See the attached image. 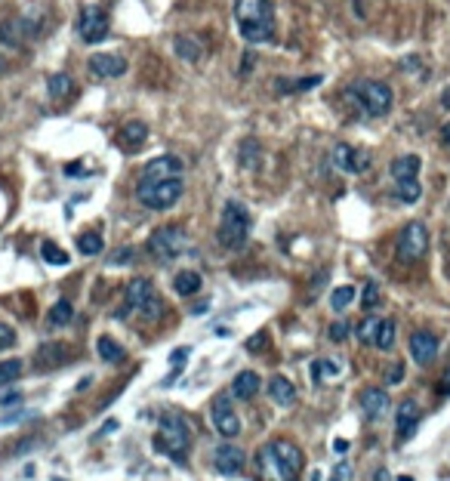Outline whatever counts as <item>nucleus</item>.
<instances>
[{
	"instance_id": "nucleus-4",
	"label": "nucleus",
	"mask_w": 450,
	"mask_h": 481,
	"mask_svg": "<svg viewBox=\"0 0 450 481\" xmlns=\"http://www.w3.org/2000/svg\"><path fill=\"white\" fill-rule=\"evenodd\" d=\"M349 99H352L355 105H358L361 111H367V115H373V117H382V115H389L392 111V90L386 87V84H380V81H361V84H355L352 90H349Z\"/></svg>"
},
{
	"instance_id": "nucleus-47",
	"label": "nucleus",
	"mask_w": 450,
	"mask_h": 481,
	"mask_svg": "<svg viewBox=\"0 0 450 481\" xmlns=\"http://www.w3.org/2000/svg\"><path fill=\"white\" fill-rule=\"evenodd\" d=\"M207 308H210V302H207V300H204V302H197V306H195V308H191V315H204V312H207Z\"/></svg>"
},
{
	"instance_id": "nucleus-11",
	"label": "nucleus",
	"mask_w": 450,
	"mask_h": 481,
	"mask_svg": "<svg viewBox=\"0 0 450 481\" xmlns=\"http://www.w3.org/2000/svg\"><path fill=\"white\" fill-rule=\"evenodd\" d=\"M176 176H182V161L176 155H161L145 164L139 182H161V179H176Z\"/></svg>"
},
{
	"instance_id": "nucleus-26",
	"label": "nucleus",
	"mask_w": 450,
	"mask_h": 481,
	"mask_svg": "<svg viewBox=\"0 0 450 481\" xmlns=\"http://www.w3.org/2000/svg\"><path fill=\"white\" fill-rule=\"evenodd\" d=\"M65 355H68V349L62 342H46V346H41V352H37V364L59 367V364H65Z\"/></svg>"
},
{
	"instance_id": "nucleus-17",
	"label": "nucleus",
	"mask_w": 450,
	"mask_h": 481,
	"mask_svg": "<svg viewBox=\"0 0 450 481\" xmlns=\"http://www.w3.org/2000/svg\"><path fill=\"white\" fill-rule=\"evenodd\" d=\"M333 164L342 170V173H364V170H367V155L355 151L352 145L340 142L333 148Z\"/></svg>"
},
{
	"instance_id": "nucleus-53",
	"label": "nucleus",
	"mask_w": 450,
	"mask_h": 481,
	"mask_svg": "<svg viewBox=\"0 0 450 481\" xmlns=\"http://www.w3.org/2000/svg\"><path fill=\"white\" fill-rule=\"evenodd\" d=\"M398 481H413V478H407V475H401V478H398Z\"/></svg>"
},
{
	"instance_id": "nucleus-48",
	"label": "nucleus",
	"mask_w": 450,
	"mask_h": 481,
	"mask_svg": "<svg viewBox=\"0 0 450 481\" xmlns=\"http://www.w3.org/2000/svg\"><path fill=\"white\" fill-rule=\"evenodd\" d=\"M441 139H444V145L450 148V121L444 124V127H441Z\"/></svg>"
},
{
	"instance_id": "nucleus-19",
	"label": "nucleus",
	"mask_w": 450,
	"mask_h": 481,
	"mask_svg": "<svg viewBox=\"0 0 450 481\" xmlns=\"http://www.w3.org/2000/svg\"><path fill=\"white\" fill-rule=\"evenodd\" d=\"M416 426H420V407H416V401H401V407H398V438L407 441L410 435L416 432Z\"/></svg>"
},
{
	"instance_id": "nucleus-25",
	"label": "nucleus",
	"mask_w": 450,
	"mask_h": 481,
	"mask_svg": "<svg viewBox=\"0 0 450 481\" xmlns=\"http://www.w3.org/2000/svg\"><path fill=\"white\" fill-rule=\"evenodd\" d=\"M416 173H420V157H416V155H404V157H398V161H392L395 182L416 179Z\"/></svg>"
},
{
	"instance_id": "nucleus-32",
	"label": "nucleus",
	"mask_w": 450,
	"mask_h": 481,
	"mask_svg": "<svg viewBox=\"0 0 450 481\" xmlns=\"http://www.w3.org/2000/svg\"><path fill=\"white\" fill-rule=\"evenodd\" d=\"M41 256H43V262H50V266H68V253H65L59 244H52V241L41 244Z\"/></svg>"
},
{
	"instance_id": "nucleus-27",
	"label": "nucleus",
	"mask_w": 450,
	"mask_h": 481,
	"mask_svg": "<svg viewBox=\"0 0 450 481\" xmlns=\"http://www.w3.org/2000/svg\"><path fill=\"white\" fill-rule=\"evenodd\" d=\"M260 157H262V145H260V139H244V145H241V167H247V170H256L260 167Z\"/></svg>"
},
{
	"instance_id": "nucleus-52",
	"label": "nucleus",
	"mask_w": 450,
	"mask_h": 481,
	"mask_svg": "<svg viewBox=\"0 0 450 481\" xmlns=\"http://www.w3.org/2000/svg\"><path fill=\"white\" fill-rule=\"evenodd\" d=\"M444 105H450V93H444Z\"/></svg>"
},
{
	"instance_id": "nucleus-10",
	"label": "nucleus",
	"mask_w": 450,
	"mask_h": 481,
	"mask_svg": "<svg viewBox=\"0 0 450 481\" xmlns=\"http://www.w3.org/2000/svg\"><path fill=\"white\" fill-rule=\"evenodd\" d=\"M77 31H81L84 43L105 41V35H108V16H105L99 6H87V10L81 12V19H77Z\"/></svg>"
},
{
	"instance_id": "nucleus-35",
	"label": "nucleus",
	"mask_w": 450,
	"mask_h": 481,
	"mask_svg": "<svg viewBox=\"0 0 450 481\" xmlns=\"http://www.w3.org/2000/svg\"><path fill=\"white\" fill-rule=\"evenodd\" d=\"M380 327H382V318H367L364 324L358 327V337L361 342H367V346H373L376 337H380Z\"/></svg>"
},
{
	"instance_id": "nucleus-46",
	"label": "nucleus",
	"mask_w": 450,
	"mask_h": 481,
	"mask_svg": "<svg viewBox=\"0 0 450 481\" xmlns=\"http://www.w3.org/2000/svg\"><path fill=\"white\" fill-rule=\"evenodd\" d=\"M401 380H404V364H395L392 371H389V380H386V383L395 386V383H401Z\"/></svg>"
},
{
	"instance_id": "nucleus-5",
	"label": "nucleus",
	"mask_w": 450,
	"mask_h": 481,
	"mask_svg": "<svg viewBox=\"0 0 450 481\" xmlns=\"http://www.w3.org/2000/svg\"><path fill=\"white\" fill-rule=\"evenodd\" d=\"M161 300H157L155 293V284L145 278H136L127 284V306H124V312H117V318H127L130 312H142L148 321L161 318Z\"/></svg>"
},
{
	"instance_id": "nucleus-29",
	"label": "nucleus",
	"mask_w": 450,
	"mask_h": 481,
	"mask_svg": "<svg viewBox=\"0 0 450 481\" xmlns=\"http://www.w3.org/2000/svg\"><path fill=\"white\" fill-rule=\"evenodd\" d=\"M77 250H81L84 256H99V253L105 250L102 235H99V232H84V235H77Z\"/></svg>"
},
{
	"instance_id": "nucleus-18",
	"label": "nucleus",
	"mask_w": 450,
	"mask_h": 481,
	"mask_svg": "<svg viewBox=\"0 0 450 481\" xmlns=\"http://www.w3.org/2000/svg\"><path fill=\"white\" fill-rule=\"evenodd\" d=\"M389 404H392V401H389L386 389H367V392L361 395V411H364V417H367V420L386 417Z\"/></svg>"
},
{
	"instance_id": "nucleus-39",
	"label": "nucleus",
	"mask_w": 450,
	"mask_h": 481,
	"mask_svg": "<svg viewBox=\"0 0 450 481\" xmlns=\"http://www.w3.org/2000/svg\"><path fill=\"white\" fill-rule=\"evenodd\" d=\"M185 358H188V349H185V346H182V349H176V352H173V373H170V377L164 380V386H170L176 377H179V371L185 367Z\"/></svg>"
},
{
	"instance_id": "nucleus-50",
	"label": "nucleus",
	"mask_w": 450,
	"mask_h": 481,
	"mask_svg": "<svg viewBox=\"0 0 450 481\" xmlns=\"http://www.w3.org/2000/svg\"><path fill=\"white\" fill-rule=\"evenodd\" d=\"M373 481H392V478H389V472H386V469H380V472L373 475Z\"/></svg>"
},
{
	"instance_id": "nucleus-8",
	"label": "nucleus",
	"mask_w": 450,
	"mask_h": 481,
	"mask_svg": "<svg viewBox=\"0 0 450 481\" xmlns=\"http://www.w3.org/2000/svg\"><path fill=\"white\" fill-rule=\"evenodd\" d=\"M262 453L271 457V463L277 466V475H281V481H293L302 472V453H300V447L290 444V441H284V438L271 441Z\"/></svg>"
},
{
	"instance_id": "nucleus-6",
	"label": "nucleus",
	"mask_w": 450,
	"mask_h": 481,
	"mask_svg": "<svg viewBox=\"0 0 450 481\" xmlns=\"http://www.w3.org/2000/svg\"><path fill=\"white\" fill-rule=\"evenodd\" d=\"M182 192H185L182 176H176V179H161V182H139L136 197L151 210H170L182 197Z\"/></svg>"
},
{
	"instance_id": "nucleus-49",
	"label": "nucleus",
	"mask_w": 450,
	"mask_h": 481,
	"mask_svg": "<svg viewBox=\"0 0 450 481\" xmlns=\"http://www.w3.org/2000/svg\"><path fill=\"white\" fill-rule=\"evenodd\" d=\"M441 392H444V395H450V371L444 373V383H441Z\"/></svg>"
},
{
	"instance_id": "nucleus-22",
	"label": "nucleus",
	"mask_w": 450,
	"mask_h": 481,
	"mask_svg": "<svg viewBox=\"0 0 450 481\" xmlns=\"http://www.w3.org/2000/svg\"><path fill=\"white\" fill-rule=\"evenodd\" d=\"M173 50H176V56L185 59V62H191V65L204 59V47L195 41V37H188V35H179V37H176V41H173Z\"/></svg>"
},
{
	"instance_id": "nucleus-9",
	"label": "nucleus",
	"mask_w": 450,
	"mask_h": 481,
	"mask_svg": "<svg viewBox=\"0 0 450 481\" xmlns=\"http://www.w3.org/2000/svg\"><path fill=\"white\" fill-rule=\"evenodd\" d=\"M429 250V232L422 222H407L398 235V259L416 262Z\"/></svg>"
},
{
	"instance_id": "nucleus-41",
	"label": "nucleus",
	"mask_w": 450,
	"mask_h": 481,
	"mask_svg": "<svg viewBox=\"0 0 450 481\" xmlns=\"http://www.w3.org/2000/svg\"><path fill=\"white\" fill-rule=\"evenodd\" d=\"M16 346V331H12L10 324H0V352L3 349H12Z\"/></svg>"
},
{
	"instance_id": "nucleus-38",
	"label": "nucleus",
	"mask_w": 450,
	"mask_h": 481,
	"mask_svg": "<svg viewBox=\"0 0 450 481\" xmlns=\"http://www.w3.org/2000/svg\"><path fill=\"white\" fill-rule=\"evenodd\" d=\"M420 195H422V188H420V182H416V179L398 182V197H401V201H404V204L420 201Z\"/></svg>"
},
{
	"instance_id": "nucleus-2",
	"label": "nucleus",
	"mask_w": 450,
	"mask_h": 481,
	"mask_svg": "<svg viewBox=\"0 0 450 481\" xmlns=\"http://www.w3.org/2000/svg\"><path fill=\"white\" fill-rule=\"evenodd\" d=\"M155 444L161 447V451L173 453V457L182 463L185 453H188V447H191V426H188V420H185L182 413H176V411L164 413L161 426H157Z\"/></svg>"
},
{
	"instance_id": "nucleus-7",
	"label": "nucleus",
	"mask_w": 450,
	"mask_h": 481,
	"mask_svg": "<svg viewBox=\"0 0 450 481\" xmlns=\"http://www.w3.org/2000/svg\"><path fill=\"white\" fill-rule=\"evenodd\" d=\"M185 247H188V238H185V232L179 226H161L148 238V253L157 262H173L176 256L185 253Z\"/></svg>"
},
{
	"instance_id": "nucleus-13",
	"label": "nucleus",
	"mask_w": 450,
	"mask_h": 481,
	"mask_svg": "<svg viewBox=\"0 0 450 481\" xmlns=\"http://www.w3.org/2000/svg\"><path fill=\"white\" fill-rule=\"evenodd\" d=\"M410 355H413L416 364H432L435 358H438V337L429 331H416L413 337H410Z\"/></svg>"
},
{
	"instance_id": "nucleus-33",
	"label": "nucleus",
	"mask_w": 450,
	"mask_h": 481,
	"mask_svg": "<svg viewBox=\"0 0 450 481\" xmlns=\"http://www.w3.org/2000/svg\"><path fill=\"white\" fill-rule=\"evenodd\" d=\"M352 300H355V287L342 284V287H336L333 293H330V308H333V312H342V308H346Z\"/></svg>"
},
{
	"instance_id": "nucleus-16",
	"label": "nucleus",
	"mask_w": 450,
	"mask_h": 481,
	"mask_svg": "<svg viewBox=\"0 0 450 481\" xmlns=\"http://www.w3.org/2000/svg\"><path fill=\"white\" fill-rule=\"evenodd\" d=\"M213 463H216V469H219L222 475H228V478H231V475H237V472L244 469L247 457H244L241 447H235V444H222V447H216Z\"/></svg>"
},
{
	"instance_id": "nucleus-40",
	"label": "nucleus",
	"mask_w": 450,
	"mask_h": 481,
	"mask_svg": "<svg viewBox=\"0 0 450 481\" xmlns=\"http://www.w3.org/2000/svg\"><path fill=\"white\" fill-rule=\"evenodd\" d=\"M133 256H136L133 247H117L115 253L108 256V262H111V266H130V262H133Z\"/></svg>"
},
{
	"instance_id": "nucleus-12",
	"label": "nucleus",
	"mask_w": 450,
	"mask_h": 481,
	"mask_svg": "<svg viewBox=\"0 0 450 481\" xmlns=\"http://www.w3.org/2000/svg\"><path fill=\"white\" fill-rule=\"evenodd\" d=\"M213 426L219 435H225V438H235V435L241 432V420L231 411V401L225 398V395H219V398L213 401Z\"/></svg>"
},
{
	"instance_id": "nucleus-23",
	"label": "nucleus",
	"mask_w": 450,
	"mask_h": 481,
	"mask_svg": "<svg viewBox=\"0 0 450 481\" xmlns=\"http://www.w3.org/2000/svg\"><path fill=\"white\" fill-rule=\"evenodd\" d=\"M117 139H121V145H127L130 151H136L139 145L148 139V127L139 124V121H130V124H124V127H121V136H117Z\"/></svg>"
},
{
	"instance_id": "nucleus-51",
	"label": "nucleus",
	"mask_w": 450,
	"mask_h": 481,
	"mask_svg": "<svg viewBox=\"0 0 450 481\" xmlns=\"http://www.w3.org/2000/svg\"><path fill=\"white\" fill-rule=\"evenodd\" d=\"M117 429V420H108V423H105V429L102 432H115Z\"/></svg>"
},
{
	"instance_id": "nucleus-37",
	"label": "nucleus",
	"mask_w": 450,
	"mask_h": 481,
	"mask_svg": "<svg viewBox=\"0 0 450 481\" xmlns=\"http://www.w3.org/2000/svg\"><path fill=\"white\" fill-rule=\"evenodd\" d=\"M361 306L367 308V312H373V308L380 306V284H376V281H367V284H364V293H361Z\"/></svg>"
},
{
	"instance_id": "nucleus-44",
	"label": "nucleus",
	"mask_w": 450,
	"mask_h": 481,
	"mask_svg": "<svg viewBox=\"0 0 450 481\" xmlns=\"http://www.w3.org/2000/svg\"><path fill=\"white\" fill-rule=\"evenodd\" d=\"M266 342H268V333H266V331H260V333H253V337H250V340H247V352H260V349H262V346H266Z\"/></svg>"
},
{
	"instance_id": "nucleus-36",
	"label": "nucleus",
	"mask_w": 450,
	"mask_h": 481,
	"mask_svg": "<svg viewBox=\"0 0 450 481\" xmlns=\"http://www.w3.org/2000/svg\"><path fill=\"white\" fill-rule=\"evenodd\" d=\"M373 346H376V349H382V352H389V349L395 346V321H382L380 337H376Z\"/></svg>"
},
{
	"instance_id": "nucleus-1",
	"label": "nucleus",
	"mask_w": 450,
	"mask_h": 481,
	"mask_svg": "<svg viewBox=\"0 0 450 481\" xmlns=\"http://www.w3.org/2000/svg\"><path fill=\"white\" fill-rule=\"evenodd\" d=\"M235 16L244 41L266 43L275 37V19H271L268 0H235Z\"/></svg>"
},
{
	"instance_id": "nucleus-20",
	"label": "nucleus",
	"mask_w": 450,
	"mask_h": 481,
	"mask_svg": "<svg viewBox=\"0 0 450 481\" xmlns=\"http://www.w3.org/2000/svg\"><path fill=\"white\" fill-rule=\"evenodd\" d=\"M260 386H262L260 373H253V371H241V373L235 377V383H231V392H235V398L250 401V398H256Z\"/></svg>"
},
{
	"instance_id": "nucleus-21",
	"label": "nucleus",
	"mask_w": 450,
	"mask_h": 481,
	"mask_svg": "<svg viewBox=\"0 0 450 481\" xmlns=\"http://www.w3.org/2000/svg\"><path fill=\"white\" fill-rule=\"evenodd\" d=\"M268 395L275 398V404H281V407H293V401H296V389L287 377H271L268 380Z\"/></svg>"
},
{
	"instance_id": "nucleus-30",
	"label": "nucleus",
	"mask_w": 450,
	"mask_h": 481,
	"mask_svg": "<svg viewBox=\"0 0 450 481\" xmlns=\"http://www.w3.org/2000/svg\"><path fill=\"white\" fill-rule=\"evenodd\" d=\"M71 318H75V306H71V300H59L56 306L50 308V324L52 327L71 324Z\"/></svg>"
},
{
	"instance_id": "nucleus-15",
	"label": "nucleus",
	"mask_w": 450,
	"mask_h": 481,
	"mask_svg": "<svg viewBox=\"0 0 450 481\" xmlns=\"http://www.w3.org/2000/svg\"><path fill=\"white\" fill-rule=\"evenodd\" d=\"M90 71L96 77H102V81H111V77H121L124 71H127V62H124L121 56H115V52H96V56L90 59Z\"/></svg>"
},
{
	"instance_id": "nucleus-34",
	"label": "nucleus",
	"mask_w": 450,
	"mask_h": 481,
	"mask_svg": "<svg viewBox=\"0 0 450 481\" xmlns=\"http://www.w3.org/2000/svg\"><path fill=\"white\" fill-rule=\"evenodd\" d=\"M46 90H50L52 99H62L71 93V77L68 75H52L50 81H46Z\"/></svg>"
},
{
	"instance_id": "nucleus-3",
	"label": "nucleus",
	"mask_w": 450,
	"mask_h": 481,
	"mask_svg": "<svg viewBox=\"0 0 450 481\" xmlns=\"http://www.w3.org/2000/svg\"><path fill=\"white\" fill-rule=\"evenodd\" d=\"M250 235V210L241 201H225L219 219V241L225 250H241Z\"/></svg>"
},
{
	"instance_id": "nucleus-31",
	"label": "nucleus",
	"mask_w": 450,
	"mask_h": 481,
	"mask_svg": "<svg viewBox=\"0 0 450 481\" xmlns=\"http://www.w3.org/2000/svg\"><path fill=\"white\" fill-rule=\"evenodd\" d=\"M19 377H22V361L19 358L0 361V386H12Z\"/></svg>"
},
{
	"instance_id": "nucleus-14",
	"label": "nucleus",
	"mask_w": 450,
	"mask_h": 481,
	"mask_svg": "<svg viewBox=\"0 0 450 481\" xmlns=\"http://www.w3.org/2000/svg\"><path fill=\"white\" fill-rule=\"evenodd\" d=\"M37 35V25L31 19H10V22H0V41L10 43V47H19V43L31 41Z\"/></svg>"
},
{
	"instance_id": "nucleus-42",
	"label": "nucleus",
	"mask_w": 450,
	"mask_h": 481,
	"mask_svg": "<svg viewBox=\"0 0 450 481\" xmlns=\"http://www.w3.org/2000/svg\"><path fill=\"white\" fill-rule=\"evenodd\" d=\"M321 84V75H312V77H302V81H293V93H306V90H312Z\"/></svg>"
},
{
	"instance_id": "nucleus-28",
	"label": "nucleus",
	"mask_w": 450,
	"mask_h": 481,
	"mask_svg": "<svg viewBox=\"0 0 450 481\" xmlns=\"http://www.w3.org/2000/svg\"><path fill=\"white\" fill-rule=\"evenodd\" d=\"M96 349H99V358L108 361V364H117V361H124V349H121V342H115L111 337H99Z\"/></svg>"
},
{
	"instance_id": "nucleus-43",
	"label": "nucleus",
	"mask_w": 450,
	"mask_h": 481,
	"mask_svg": "<svg viewBox=\"0 0 450 481\" xmlns=\"http://www.w3.org/2000/svg\"><path fill=\"white\" fill-rule=\"evenodd\" d=\"M349 337V324L346 321H336V324H330V340L333 342H342Z\"/></svg>"
},
{
	"instance_id": "nucleus-45",
	"label": "nucleus",
	"mask_w": 450,
	"mask_h": 481,
	"mask_svg": "<svg viewBox=\"0 0 450 481\" xmlns=\"http://www.w3.org/2000/svg\"><path fill=\"white\" fill-rule=\"evenodd\" d=\"M330 481H352V466L349 463H340L333 469V475H330Z\"/></svg>"
},
{
	"instance_id": "nucleus-24",
	"label": "nucleus",
	"mask_w": 450,
	"mask_h": 481,
	"mask_svg": "<svg viewBox=\"0 0 450 481\" xmlns=\"http://www.w3.org/2000/svg\"><path fill=\"white\" fill-rule=\"evenodd\" d=\"M201 284H204V278L195 272V268H185V272H179L173 278V290L179 296H195L197 290H201Z\"/></svg>"
}]
</instances>
